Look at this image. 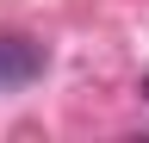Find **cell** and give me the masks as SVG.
Here are the masks:
<instances>
[{
  "label": "cell",
  "mask_w": 149,
  "mask_h": 143,
  "mask_svg": "<svg viewBox=\"0 0 149 143\" xmlns=\"http://www.w3.org/2000/svg\"><path fill=\"white\" fill-rule=\"evenodd\" d=\"M44 62H50V50L37 44V38H25V31H6V38H0V87H25V81H37V75H44Z\"/></svg>",
  "instance_id": "6da1fadb"
},
{
  "label": "cell",
  "mask_w": 149,
  "mask_h": 143,
  "mask_svg": "<svg viewBox=\"0 0 149 143\" xmlns=\"http://www.w3.org/2000/svg\"><path fill=\"white\" fill-rule=\"evenodd\" d=\"M143 100H149V81H143Z\"/></svg>",
  "instance_id": "7a4b0ae2"
}]
</instances>
